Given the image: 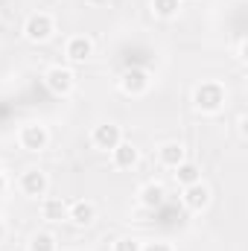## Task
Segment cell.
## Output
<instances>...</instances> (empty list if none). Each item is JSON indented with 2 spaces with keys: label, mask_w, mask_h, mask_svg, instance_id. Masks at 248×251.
<instances>
[{
  "label": "cell",
  "mask_w": 248,
  "mask_h": 251,
  "mask_svg": "<svg viewBox=\"0 0 248 251\" xmlns=\"http://www.w3.org/2000/svg\"><path fill=\"white\" fill-rule=\"evenodd\" d=\"M137 199H140V204H143L146 210H158V207L167 201V190H164V184H158V181H149L146 187H140Z\"/></svg>",
  "instance_id": "cell-13"
},
{
  "label": "cell",
  "mask_w": 248,
  "mask_h": 251,
  "mask_svg": "<svg viewBox=\"0 0 248 251\" xmlns=\"http://www.w3.org/2000/svg\"><path fill=\"white\" fill-rule=\"evenodd\" d=\"M149 85H152V76L143 67H125L120 76V91L128 97H143L149 91Z\"/></svg>",
  "instance_id": "cell-5"
},
{
  "label": "cell",
  "mask_w": 248,
  "mask_h": 251,
  "mask_svg": "<svg viewBox=\"0 0 248 251\" xmlns=\"http://www.w3.org/2000/svg\"><path fill=\"white\" fill-rule=\"evenodd\" d=\"M6 234H9V228H6V222H3V219H0V243H3V240H6Z\"/></svg>",
  "instance_id": "cell-20"
},
{
  "label": "cell",
  "mask_w": 248,
  "mask_h": 251,
  "mask_svg": "<svg viewBox=\"0 0 248 251\" xmlns=\"http://www.w3.org/2000/svg\"><path fill=\"white\" fill-rule=\"evenodd\" d=\"M3 184H6V181H3V176H0V190H3Z\"/></svg>",
  "instance_id": "cell-21"
},
{
  "label": "cell",
  "mask_w": 248,
  "mask_h": 251,
  "mask_svg": "<svg viewBox=\"0 0 248 251\" xmlns=\"http://www.w3.org/2000/svg\"><path fill=\"white\" fill-rule=\"evenodd\" d=\"M152 12H155L158 18L170 21V18H175V15L181 12V0H152Z\"/></svg>",
  "instance_id": "cell-16"
},
{
  "label": "cell",
  "mask_w": 248,
  "mask_h": 251,
  "mask_svg": "<svg viewBox=\"0 0 248 251\" xmlns=\"http://www.w3.org/2000/svg\"><path fill=\"white\" fill-rule=\"evenodd\" d=\"M120 140H123V128L117 123H99V126H94V131H91V143L99 152H111Z\"/></svg>",
  "instance_id": "cell-7"
},
{
  "label": "cell",
  "mask_w": 248,
  "mask_h": 251,
  "mask_svg": "<svg viewBox=\"0 0 248 251\" xmlns=\"http://www.w3.org/2000/svg\"><path fill=\"white\" fill-rule=\"evenodd\" d=\"M158 161H161L164 167L175 170L178 164H184V161H187V149H184V143H178V140L161 143V146H158Z\"/></svg>",
  "instance_id": "cell-12"
},
{
  "label": "cell",
  "mask_w": 248,
  "mask_h": 251,
  "mask_svg": "<svg viewBox=\"0 0 248 251\" xmlns=\"http://www.w3.org/2000/svg\"><path fill=\"white\" fill-rule=\"evenodd\" d=\"M140 251H173V246H170L167 240H155V243H146V246H140Z\"/></svg>",
  "instance_id": "cell-19"
},
{
  "label": "cell",
  "mask_w": 248,
  "mask_h": 251,
  "mask_svg": "<svg viewBox=\"0 0 248 251\" xmlns=\"http://www.w3.org/2000/svg\"><path fill=\"white\" fill-rule=\"evenodd\" d=\"M181 201H184L187 210L201 213V210H207V204H210V187L201 184V181L187 184V187H181Z\"/></svg>",
  "instance_id": "cell-8"
},
{
  "label": "cell",
  "mask_w": 248,
  "mask_h": 251,
  "mask_svg": "<svg viewBox=\"0 0 248 251\" xmlns=\"http://www.w3.org/2000/svg\"><path fill=\"white\" fill-rule=\"evenodd\" d=\"M175 184H181V187H187V184H196V181H201V170L193 164V161H184V164H178L175 167Z\"/></svg>",
  "instance_id": "cell-15"
},
{
  "label": "cell",
  "mask_w": 248,
  "mask_h": 251,
  "mask_svg": "<svg viewBox=\"0 0 248 251\" xmlns=\"http://www.w3.org/2000/svg\"><path fill=\"white\" fill-rule=\"evenodd\" d=\"M18 187H21L24 196L38 199V196H44V193L50 190V178H47V173H44L41 167H29V170H24V173H21Z\"/></svg>",
  "instance_id": "cell-6"
},
{
  "label": "cell",
  "mask_w": 248,
  "mask_h": 251,
  "mask_svg": "<svg viewBox=\"0 0 248 251\" xmlns=\"http://www.w3.org/2000/svg\"><path fill=\"white\" fill-rule=\"evenodd\" d=\"M41 216H44L47 222H62V219H67V201L59 199V196L44 199V201H41Z\"/></svg>",
  "instance_id": "cell-14"
},
{
  "label": "cell",
  "mask_w": 248,
  "mask_h": 251,
  "mask_svg": "<svg viewBox=\"0 0 248 251\" xmlns=\"http://www.w3.org/2000/svg\"><path fill=\"white\" fill-rule=\"evenodd\" d=\"M225 102H228V91H225V85H219V82H201V85H196V91H193V105H196L201 114H216V111L225 108Z\"/></svg>",
  "instance_id": "cell-1"
},
{
  "label": "cell",
  "mask_w": 248,
  "mask_h": 251,
  "mask_svg": "<svg viewBox=\"0 0 248 251\" xmlns=\"http://www.w3.org/2000/svg\"><path fill=\"white\" fill-rule=\"evenodd\" d=\"M18 143L26 152H41L50 143V131H47L44 123H26V126H21V131H18Z\"/></svg>",
  "instance_id": "cell-4"
},
{
  "label": "cell",
  "mask_w": 248,
  "mask_h": 251,
  "mask_svg": "<svg viewBox=\"0 0 248 251\" xmlns=\"http://www.w3.org/2000/svg\"><path fill=\"white\" fill-rule=\"evenodd\" d=\"M64 56H67V62H73V64L88 62V59L94 56V41H91L88 35H73V38H67V44H64Z\"/></svg>",
  "instance_id": "cell-9"
},
{
  "label": "cell",
  "mask_w": 248,
  "mask_h": 251,
  "mask_svg": "<svg viewBox=\"0 0 248 251\" xmlns=\"http://www.w3.org/2000/svg\"><path fill=\"white\" fill-rule=\"evenodd\" d=\"M67 219H70L76 228H88V225H94V219H97V204L88 201V199H79V201L67 204Z\"/></svg>",
  "instance_id": "cell-10"
},
{
  "label": "cell",
  "mask_w": 248,
  "mask_h": 251,
  "mask_svg": "<svg viewBox=\"0 0 248 251\" xmlns=\"http://www.w3.org/2000/svg\"><path fill=\"white\" fill-rule=\"evenodd\" d=\"M56 249H59V243H56V237L50 231H38L29 240V251H56Z\"/></svg>",
  "instance_id": "cell-17"
},
{
  "label": "cell",
  "mask_w": 248,
  "mask_h": 251,
  "mask_svg": "<svg viewBox=\"0 0 248 251\" xmlns=\"http://www.w3.org/2000/svg\"><path fill=\"white\" fill-rule=\"evenodd\" d=\"M44 85H47L50 94H56V97H67V94L76 88V73H73L70 67L56 64V67H50V70L44 73Z\"/></svg>",
  "instance_id": "cell-3"
},
{
  "label": "cell",
  "mask_w": 248,
  "mask_h": 251,
  "mask_svg": "<svg viewBox=\"0 0 248 251\" xmlns=\"http://www.w3.org/2000/svg\"><path fill=\"white\" fill-rule=\"evenodd\" d=\"M111 161H114L117 170H131V167H137V161H140V149H137L131 140H120V143L111 149Z\"/></svg>",
  "instance_id": "cell-11"
},
{
  "label": "cell",
  "mask_w": 248,
  "mask_h": 251,
  "mask_svg": "<svg viewBox=\"0 0 248 251\" xmlns=\"http://www.w3.org/2000/svg\"><path fill=\"white\" fill-rule=\"evenodd\" d=\"M140 240H134V237H120L117 243H114V251H140Z\"/></svg>",
  "instance_id": "cell-18"
},
{
  "label": "cell",
  "mask_w": 248,
  "mask_h": 251,
  "mask_svg": "<svg viewBox=\"0 0 248 251\" xmlns=\"http://www.w3.org/2000/svg\"><path fill=\"white\" fill-rule=\"evenodd\" d=\"M53 32H56V21H53L47 12H32V15L24 21V35H26V41H32V44L50 41Z\"/></svg>",
  "instance_id": "cell-2"
}]
</instances>
